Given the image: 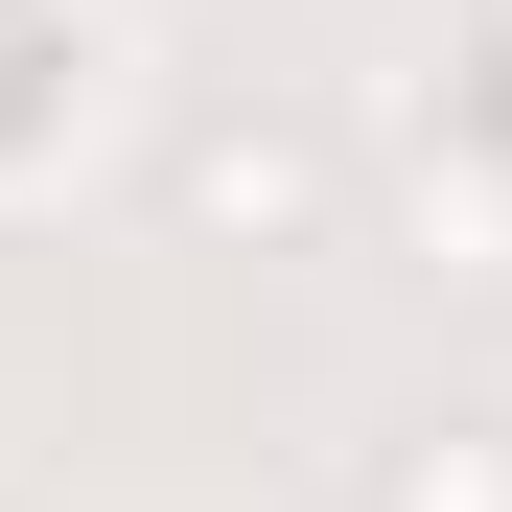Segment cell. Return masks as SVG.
I'll return each mask as SVG.
<instances>
[{
    "instance_id": "cell-1",
    "label": "cell",
    "mask_w": 512,
    "mask_h": 512,
    "mask_svg": "<svg viewBox=\"0 0 512 512\" xmlns=\"http://www.w3.org/2000/svg\"><path fill=\"white\" fill-rule=\"evenodd\" d=\"M163 210H187L210 256H326V210H350V140H326V117H187V140H163Z\"/></svg>"
},
{
    "instance_id": "cell-2",
    "label": "cell",
    "mask_w": 512,
    "mask_h": 512,
    "mask_svg": "<svg viewBox=\"0 0 512 512\" xmlns=\"http://www.w3.org/2000/svg\"><path fill=\"white\" fill-rule=\"evenodd\" d=\"M396 187H419V233H443L466 280H512V163H489V140H443V117H419V163H396Z\"/></svg>"
},
{
    "instance_id": "cell-3",
    "label": "cell",
    "mask_w": 512,
    "mask_h": 512,
    "mask_svg": "<svg viewBox=\"0 0 512 512\" xmlns=\"http://www.w3.org/2000/svg\"><path fill=\"white\" fill-rule=\"evenodd\" d=\"M373 512H512V419H419V443H373Z\"/></svg>"
}]
</instances>
